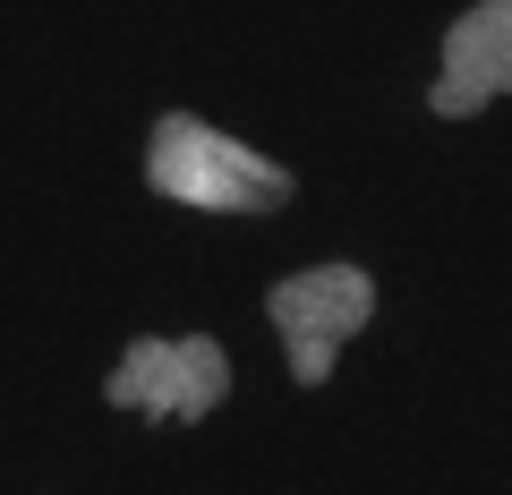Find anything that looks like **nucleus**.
<instances>
[{"label": "nucleus", "instance_id": "20e7f679", "mask_svg": "<svg viewBox=\"0 0 512 495\" xmlns=\"http://www.w3.org/2000/svg\"><path fill=\"white\" fill-rule=\"evenodd\" d=\"M512 86V0H478L470 18L444 43V77H436V111L444 120H470L495 94Z\"/></svg>", "mask_w": 512, "mask_h": 495}, {"label": "nucleus", "instance_id": "7ed1b4c3", "mask_svg": "<svg viewBox=\"0 0 512 495\" xmlns=\"http://www.w3.org/2000/svg\"><path fill=\"white\" fill-rule=\"evenodd\" d=\"M265 308H274L282 342H291V376H299V385H325V376H333V350L376 316V282H367L359 265H308V274L274 282Z\"/></svg>", "mask_w": 512, "mask_h": 495}, {"label": "nucleus", "instance_id": "f257e3e1", "mask_svg": "<svg viewBox=\"0 0 512 495\" xmlns=\"http://www.w3.org/2000/svg\"><path fill=\"white\" fill-rule=\"evenodd\" d=\"M146 180L171 205H205V214H282L291 205V171L265 163L256 146L205 129L197 111H171L146 146Z\"/></svg>", "mask_w": 512, "mask_h": 495}, {"label": "nucleus", "instance_id": "f03ea898", "mask_svg": "<svg viewBox=\"0 0 512 495\" xmlns=\"http://www.w3.org/2000/svg\"><path fill=\"white\" fill-rule=\"evenodd\" d=\"M231 393V359H222L214 333H188V342H128L120 367L103 376V402L146 410V419H214V402Z\"/></svg>", "mask_w": 512, "mask_h": 495}]
</instances>
